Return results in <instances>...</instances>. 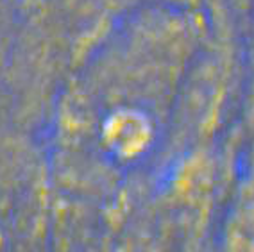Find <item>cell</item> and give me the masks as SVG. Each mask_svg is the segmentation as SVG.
Masks as SVG:
<instances>
[{
	"instance_id": "obj_2",
	"label": "cell",
	"mask_w": 254,
	"mask_h": 252,
	"mask_svg": "<svg viewBox=\"0 0 254 252\" xmlns=\"http://www.w3.org/2000/svg\"><path fill=\"white\" fill-rule=\"evenodd\" d=\"M218 252H254V167L236 188L226 213Z\"/></svg>"
},
{
	"instance_id": "obj_1",
	"label": "cell",
	"mask_w": 254,
	"mask_h": 252,
	"mask_svg": "<svg viewBox=\"0 0 254 252\" xmlns=\"http://www.w3.org/2000/svg\"><path fill=\"white\" fill-rule=\"evenodd\" d=\"M100 143L118 163H134L152 149L156 124L149 113L134 106H118L100 122Z\"/></svg>"
}]
</instances>
